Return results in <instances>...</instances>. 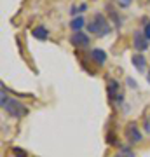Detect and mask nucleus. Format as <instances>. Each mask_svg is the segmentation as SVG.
Here are the masks:
<instances>
[{
    "label": "nucleus",
    "instance_id": "f257e3e1",
    "mask_svg": "<svg viewBox=\"0 0 150 157\" xmlns=\"http://www.w3.org/2000/svg\"><path fill=\"white\" fill-rule=\"evenodd\" d=\"M0 103H2V108L14 119H21V117H25V115H28V112H30L26 105H23L21 101L14 100V98H9V96L6 94V87H4V86H2Z\"/></svg>",
    "mask_w": 150,
    "mask_h": 157
},
{
    "label": "nucleus",
    "instance_id": "f03ea898",
    "mask_svg": "<svg viewBox=\"0 0 150 157\" xmlns=\"http://www.w3.org/2000/svg\"><path fill=\"white\" fill-rule=\"evenodd\" d=\"M87 32L96 35V37H106V35H110L112 26H110V23H108V19L101 12H96L87 23Z\"/></svg>",
    "mask_w": 150,
    "mask_h": 157
},
{
    "label": "nucleus",
    "instance_id": "7ed1b4c3",
    "mask_svg": "<svg viewBox=\"0 0 150 157\" xmlns=\"http://www.w3.org/2000/svg\"><path fill=\"white\" fill-rule=\"evenodd\" d=\"M124 136H126L128 141H129V143H133V145H136V143H140V141L143 140L141 131L138 129L136 122H129L128 126H126V129H124Z\"/></svg>",
    "mask_w": 150,
    "mask_h": 157
},
{
    "label": "nucleus",
    "instance_id": "20e7f679",
    "mask_svg": "<svg viewBox=\"0 0 150 157\" xmlns=\"http://www.w3.org/2000/svg\"><path fill=\"white\" fill-rule=\"evenodd\" d=\"M133 47L136 51H140V52H141V51H147L150 47V42L148 40H147V37H145L143 35V32H134V37H133Z\"/></svg>",
    "mask_w": 150,
    "mask_h": 157
},
{
    "label": "nucleus",
    "instance_id": "39448f33",
    "mask_svg": "<svg viewBox=\"0 0 150 157\" xmlns=\"http://www.w3.org/2000/svg\"><path fill=\"white\" fill-rule=\"evenodd\" d=\"M70 42H72V45H75V47H87L91 40H89V37L86 33L77 32V33H73L72 37H70Z\"/></svg>",
    "mask_w": 150,
    "mask_h": 157
},
{
    "label": "nucleus",
    "instance_id": "423d86ee",
    "mask_svg": "<svg viewBox=\"0 0 150 157\" xmlns=\"http://www.w3.org/2000/svg\"><path fill=\"white\" fill-rule=\"evenodd\" d=\"M121 87H119V82L117 80H113V78H110L108 80V84H106V93H108V100L110 101H115L117 98H119V94H121Z\"/></svg>",
    "mask_w": 150,
    "mask_h": 157
},
{
    "label": "nucleus",
    "instance_id": "0eeeda50",
    "mask_svg": "<svg viewBox=\"0 0 150 157\" xmlns=\"http://www.w3.org/2000/svg\"><path fill=\"white\" fill-rule=\"evenodd\" d=\"M89 58H91L96 65H103V63L106 61V52L103 49H91Z\"/></svg>",
    "mask_w": 150,
    "mask_h": 157
},
{
    "label": "nucleus",
    "instance_id": "6e6552de",
    "mask_svg": "<svg viewBox=\"0 0 150 157\" xmlns=\"http://www.w3.org/2000/svg\"><path fill=\"white\" fill-rule=\"evenodd\" d=\"M131 63L134 65V68L138 72H145V68H147V58L143 54H133L131 56Z\"/></svg>",
    "mask_w": 150,
    "mask_h": 157
},
{
    "label": "nucleus",
    "instance_id": "1a4fd4ad",
    "mask_svg": "<svg viewBox=\"0 0 150 157\" xmlns=\"http://www.w3.org/2000/svg\"><path fill=\"white\" fill-rule=\"evenodd\" d=\"M32 35H33L37 40H45L47 37H49V32H47V28H45V26H42V25H40V26H35V28L32 30Z\"/></svg>",
    "mask_w": 150,
    "mask_h": 157
},
{
    "label": "nucleus",
    "instance_id": "9d476101",
    "mask_svg": "<svg viewBox=\"0 0 150 157\" xmlns=\"http://www.w3.org/2000/svg\"><path fill=\"white\" fill-rule=\"evenodd\" d=\"M105 9L108 11V14H110V17H112V19L115 21V26H117V28H121V25H122V19L119 17V14H117V11L113 9V6H112V4H106V6H105Z\"/></svg>",
    "mask_w": 150,
    "mask_h": 157
},
{
    "label": "nucleus",
    "instance_id": "9b49d317",
    "mask_svg": "<svg viewBox=\"0 0 150 157\" xmlns=\"http://www.w3.org/2000/svg\"><path fill=\"white\" fill-rule=\"evenodd\" d=\"M84 25H86L84 17L82 16H77V17H73V19H72V23H70V28L73 30V33H77V32H80V30L84 28Z\"/></svg>",
    "mask_w": 150,
    "mask_h": 157
},
{
    "label": "nucleus",
    "instance_id": "f8f14e48",
    "mask_svg": "<svg viewBox=\"0 0 150 157\" xmlns=\"http://www.w3.org/2000/svg\"><path fill=\"white\" fill-rule=\"evenodd\" d=\"M113 157H136V155H134V152L131 150L129 147H121L119 145V152H115Z\"/></svg>",
    "mask_w": 150,
    "mask_h": 157
},
{
    "label": "nucleus",
    "instance_id": "ddd939ff",
    "mask_svg": "<svg viewBox=\"0 0 150 157\" xmlns=\"http://www.w3.org/2000/svg\"><path fill=\"white\" fill-rule=\"evenodd\" d=\"M143 35L147 37V40L150 42V19H147V17L143 19Z\"/></svg>",
    "mask_w": 150,
    "mask_h": 157
},
{
    "label": "nucleus",
    "instance_id": "4468645a",
    "mask_svg": "<svg viewBox=\"0 0 150 157\" xmlns=\"http://www.w3.org/2000/svg\"><path fill=\"white\" fill-rule=\"evenodd\" d=\"M12 152H14V155L16 157H26L28 154L25 150H23V148H19V147H14V148H12Z\"/></svg>",
    "mask_w": 150,
    "mask_h": 157
},
{
    "label": "nucleus",
    "instance_id": "2eb2a0df",
    "mask_svg": "<svg viewBox=\"0 0 150 157\" xmlns=\"http://www.w3.org/2000/svg\"><path fill=\"white\" fill-rule=\"evenodd\" d=\"M143 129H145V133H147V135H150V115H147V117H145Z\"/></svg>",
    "mask_w": 150,
    "mask_h": 157
},
{
    "label": "nucleus",
    "instance_id": "dca6fc26",
    "mask_svg": "<svg viewBox=\"0 0 150 157\" xmlns=\"http://www.w3.org/2000/svg\"><path fill=\"white\" fill-rule=\"evenodd\" d=\"M86 9H87V6H86V4H82V6H79V7H73V9H72V16H75V14H77V11H86Z\"/></svg>",
    "mask_w": 150,
    "mask_h": 157
},
{
    "label": "nucleus",
    "instance_id": "f3484780",
    "mask_svg": "<svg viewBox=\"0 0 150 157\" xmlns=\"http://www.w3.org/2000/svg\"><path fill=\"white\" fill-rule=\"evenodd\" d=\"M131 2H133V0H119V6L121 7H129L131 6Z\"/></svg>",
    "mask_w": 150,
    "mask_h": 157
},
{
    "label": "nucleus",
    "instance_id": "a211bd4d",
    "mask_svg": "<svg viewBox=\"0 0 150 157\" xmlns=\"http://www.w3.org/2000/svg\"><path fill=\"white\" fill-rule=\"evenodd\" d=\"M128 86H129V87H138L136 80H134V78H131V77H128Z\"/></svg>",
    "mask_w": 150,
    "mask_h": 157
},
{
    "label": "nucleus",
    "instance_id": "6ab92c4d",
    "mask_svg": "<svg viewBox=\"0 0 150 157\" xmlns=\"http://www.w3.org/2000/svg\"><path fill=\"white\" fill-rule=\"evenodd\" d=\"M147 80H148V82H150V72L147 73Z\"/></svg>",
    "mask_w": 150,
    "mask_h": 157
}]
</instances>
